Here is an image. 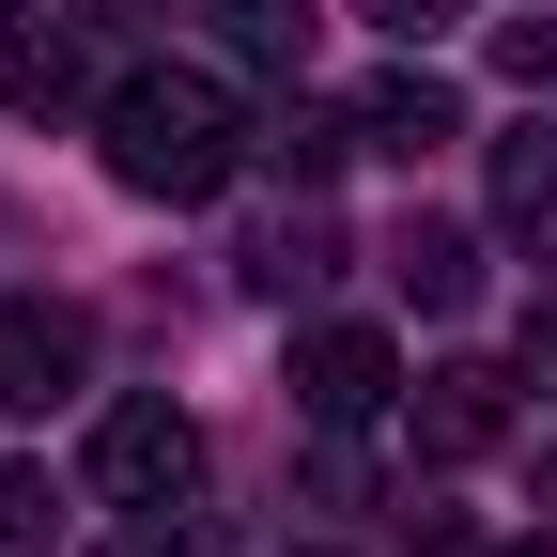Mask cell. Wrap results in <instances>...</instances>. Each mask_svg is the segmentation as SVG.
<instances>
[{
	"label": "cell",
	"mask_w": 557,
	"mask_h": 557,
	"mask_svg": "<svg viewBox=\"0 0 557 557\" xmlns=\"http://www.w3.org/2000/svg\"><path fill=\"white\" fill-rule=\"evenodd\" d=\"M94 139H109V171H124L139 201H218V186L248 171V109H233V78H201V62H139V78H109Z\"/></svg>",
	"instance_id": "6da1fadb"
},
{
	"label": "cell",
	"mask_w": 557,
	"mask_h": 557,
	"mask_svg": "<svg viewBox=\"0 0 557 557\" xmlns=\"http://www.w3.org/2000/svg\"><path fill=\"white\" fill-rule=\"evenodd\" d=\"M186 480H201V418H186V403L139 387V403L94 418V496H109V511H171Z\"/></svg>",
	"instance_id": "7a4b0ae2"
},
{
	"label": "cell",
	"mask_w": 557,
	"mask_h": 557,
	"mask_svg": "<svg viewBox=\"0 0 557 557\" xmlns=\"http://www.w3.org/2000/svg\"><path fill=\"white\" fill-rule=\"evenodd\" d=\"M78 387H94V310L78 295H16V310H0V403L47 418V403H78Z\"/></svg>",
	"instance_id": "3957f363"
},
{
	"label": "cell",
	"mask_w": 557,
	"mask_h": 557,
	"mask_svg": "<svg viewBox=\"0 0 557 557\" xmlns=\"http://www.w3.org/2000/svg\"><path fill=\"white\" fill-rule=\"evenodd\" d=\"M403 403V357H387V325H310L295 341V418L310 434H357V418Z\"/></svg>",
	"instance_id": "277c9868"
},
{
	"label": "cell",
	"mask_w": 557,
	"mask_h": 557,
	"mask_svg": "<svg viewBox=\"0 0 557 557\" xmlns=\"http://www.w3.org/2000/svg\"><path fill=\"white\" fill-rule=\"evenodd\" d=\"M403 418H418V465H480V449H511V372L449 357V372L403 387Z\"/></svg>",
	"instance_id": "5b68a950"
},
{
	"label": "cell",
	"mask_w": 557,
	"mask_h": 557,
	"mask_svg": "<svg viewBox=\"0 0 557 557\" xmlns=\"http://www.w3.org/2000/svg\"><path fill=\"white\" fill-rule=\"evenodd\" d=\"M0 109H16V124L109 109V78H94V32H78V16H16V47H0Z\"/></svg>",
	"instance_id": "8992f818"
},
{
	"label": "cell",
	"mask_w": 557,
	"mask_h": 557,
	"mask_svg": "<svg viewBox=\"0 0 557 557\" xmlns=\"http://www.w3.org/2000/svg\"><path fill=\"white\" fill-rule=\"evenodd\" d=\"M449 139H465V94L434 78V62H387V78L357 94V156H403L418 171V156H449Z\"/></svg>",
	"instance_id": "52a82bcc"
},
{
	"label": "cell",
	"mask_w": 557,
	"mask_h": 557,
	"mask_svg": "<svg viewBox=\"0 0 557 557\" xmlns=\"http://www.w3.org/2000/svg\"><path fill=\"white\" fill-rule=\"evenodd\" d=\"M387 278H403L418 310H480V233H465V218H403Z\"/></svg>",
	"instance_id": "ba28073f"
},
{
	"label": "cell",
	"mask_w": 557,
	"mask_h": 557,
	"mask_svg": "<svg viewBox=\"0 0 557 557\" xmlns=\"http://www.w3.org/2000/svg\"><path fill=\"white\" fill-rule=\"evenodd\" d=\"M248 278H263V295H325V278H341V218H325V201L263 218V233H248Z\"/></svg>",
	"instance_id": "9c48e42d"
},
{
	"label": "cell",
	"mask_w": 557,
	"mask_h": 557,
	"mask_svg": "<svg viewBox=\"0 0 557 557\" xmlns=\"http://www.w3.org/2000/svg\"><path fill=\"white\" fill-rule=\"evenodd\" d=\"M233 47L263 62V78H310V32H325V0H218Z\"/></svg>",
	"instance_id": "30bf717a"
},
{
	"label": "cell",
	"mask_w": 557,
	"mask_h": 557,
	"mask_svg": "<svg viewBox=\"0 0 557 557\" xmlns=\"http://www.w3.org/2000/svg\"><path fill=\"white\" fill-rule=\"evenodd\" d=\"M496 201H511V218H557V109L496 139Z\"/></svg>",
	"instance_id": "8fae6325"
},
{
	"label": "cell",
	"mask_w": 557,
	"mask_h": 557,
	"mask_svg": "<svg viewBox=\"0 0 557 557\" xmlns=\"http://www.w3.org/2000/svg\"><path fill=\"white\" fill-rule=\"evenodd\" d=\"M62 542V480L47 465H0V557H47Z\"/></svg>",
	"instance_id": "7c38bea8"
},
{
	"label": "cell",
	"mask_w": 557,
	"mask_h": 557,
	"mask_svg": "<svg viewBox=\"0 0 557 557\" xmlns=\"http://www.w3.org/2000/svg\"><path fill=\"white\" fill-rule=\"evenodd\" d=\"M496 62H511L527 94H557V16H511V32H496Z\"/></svg>",
	"instance_id": "4fadbf2b"
},
{
	"label": "cell",
	"mask_w": 557,
	"mask_h": 557,
	"mask_svg": "<svg viewBox=\"0 0 557 557\" xmlns=\"http://www.w3.org/2000/svg\"><path fill=\"white\" fill-rule=\"evenodd\" d=\"M357 16H372V32H403V47H418V32H434V16H449V0H357Z\"/></svg>",
	"instance_id": "5bb4252c"
},
{
	"label": "cell",
	"mask_w": 557,
	"mask_h": 557,
	"mask_svg": "<svg viewBox=\"0 0 557 557\" xmlns=\"http://www.w3.org/2000/svg\"><path fill=\"white\" fill-rule=\"evenodd\" d=\"M0 16H47V0H0Z\"/></svg>",
	"instance_id": "9a60e30c"
},
{
	"label": "cell",
	"mask_w": 557,
	"mask_h": 557,
	"mask_svg": "<svg viewBox=\"0 0 557 557\" xmlns=\"http://www.w3.org/2000/svg\"><path fill=\"white\" fill-rule=\"evenodd\" d=\"M542 496H557V465H542Z\"/></svg>",
	"instance_id": "2e32d148"
},
{
	"label": "cell",
	"mask_w": 557,
	"mask_h": 557,
	"mask_svg": "<svg viewBox=\"0 0 557 557\" xmlns=\"http://www.w3.org/2000/svg\"><path fill=\"white\" fill-rule=\"evenodd\" d=\"M527 557H557V542H527Z\"/></svg>",
	"instance_id": "e0dca14e"
}]
</instances>
